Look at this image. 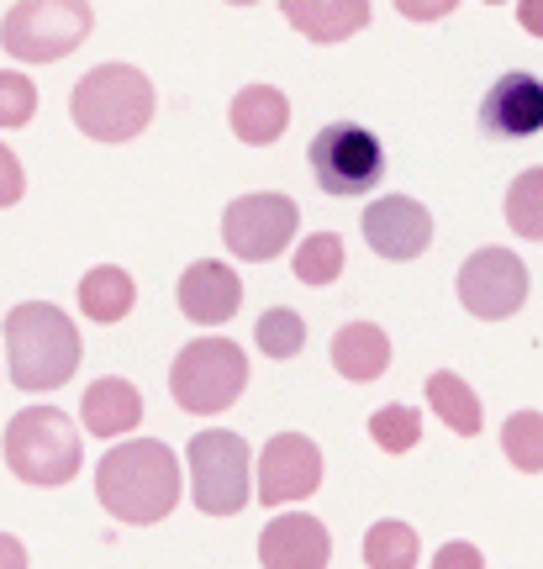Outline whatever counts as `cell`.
Masks as SVG:
<instances>
[{
    "label": "cell",
    "mask_w": 543,
    "mask_h": 569,
    "mask_svg": "<svg viewBox=\"0 0 543 569\" xmlns=\"http://www.w3.org/2000/svg\"><path fill=\"white\" fill-rule=\"evenodd\" d=\"M96 496L101 507L127 528H154L180 501V459L159 438H132L121 448H106L96 469Z\"/></svg>",
    "instance_id": "1"
},
{
    "label": "cell",
    "mask_w": 543,
    "mask_h": 569,
    "mask_svg": "<svg viewBox=\"0 0 543 569\" xmlns=\"http://www.w3.org/2000/svg\"><path fill=\"white\" fill-rule=\"evenodd\" d=\"M6 365L17 390H59L80 369V327L48 301H21L6 317Z\"/></svg>",
    "instance_id": "2"
},
{
    "label": "cell",
    "mask_w": 543,
    "mask_h": 569,
    "mask_svg": "<svg viewBox=\"0 0 543 569\" xmlns=\"http://www.w3.org/2000/svg\"><path fill=\"white\" fill-rule=\"evenodd\" d=\"M75 127L96 142H132L154 122V84L132 63H101L75 84Z\"/></svg>",
    "instance_id": "3"
},
{
    "label": "cell",
    "mask_w": 543,
    "mask_h": 569,
    "mask_svg": "<svg viewBox=\"0 0 543 569\" xmlns=\"http://www.w3.org/2000/svg\"><path fill=\"white\" fill-rule=\"evenodd\" d=\"M6 465L27 486H69L80 475V432L59 407H27L6 427Z\"/></svg>",
    "instance_id": "4"
},
{
    "label": "cell",
    "mask_w": 543,
    "mask_h": 569,
    "mask_svg": "<svg viewBox=\"0 0 543 569\" xmlns=\"http://www.w3.org/2000/svg\"><path fill=\"white\" fill-rule=\"evenodd\" d=\"M96 27L90 0H17L0 21V48L21 63L69 59Z\"/></svg>",
    "instance_id": "5"
},
{
    "label": "cell",
    "mask_w": 543,
    "mask_h": 569,
    "mask_svg": "<svg viewBox=\"0 0 543 569\" xmlns=\"http://www.w3.org/2000/svg\"><path fill=\"white\" fill-rule=\"evenodd\" d=\"M248 386V359L233 338H196L180 348V359L169 365V396L180 411L211 417L227 411Z\"/></svg>",
    "instance_id": "6"
},
{
    "label": "cell",
    "mask_w": 543,
    "mask_h": 569,
    "mask_svg": "<svg viewBox=\"0 0 543 569\" xmlns=\"http://www.w3.org/2000/svg\"><path fill=\"white\" fill-rule=\"evenodd\" d=\"M190 501L206 517H238L259 490H248V443L238 432H196L190 448Z\"/></svg>",
    "instance_id": "7"
},
{
    "label": "cell",
    "mask_w": 543,
    "mask_h": 569,
    "mask_svg": "<svg viewBox=\"0 0 543 569\" xmlns=\"http://www.w3.org/2000/svg\"><path fill=\"white\" fill-rule=\"evenodd\" d=\"M312 174L333 201L369 196L385 180V148L381 138L359 122H333L312 138Z\"/></svg>",
    "instance_id": "8"
},
{
    "label": "cell",
    "mask_w": 543,
    "mask_h": 569,
    "mask_svg": "<svg viewBox=\"0 0 543 569\" xmlns=\"http://www.w3.org/2000/svg\"><path fill=\"white\" fill-rule=\"evenodd\" d=\"M296 222H302V211H296L290 196L259 190V196H238L221 211V238H227V248L238 253L243 264H269V259H280L290 248Z\"/></svg>",
    "instance_id": "9"
},
{
    "label": "cell",
    "mask_w": 543,
    "mask_h": 569,
    "mask_svg": "<svg viewBox=\"0 0 543 569\" xmlns=\"http://www.w3.org/2000/svg\"><path fill=\"white\" fill-rule=\"evenodd\" d=\"M527 301V264L506 248H481L460 264V306L475 322H506Z\"/></svg>",
    "instance_id": "10"
},
{
    "label": "cell",
    "mask_w": 543,
    "mask_h": 569,
    "mask_svg": "<svg viewBox=\"0 0 543 569\" xmlns=\"http://www.w3.org/2000/svg\"><path fill=\"white\" fill-rule=\"evenodd\" d=\"M323 486V448L306 432H280L269 438L259 453V501L264 507H285V501H306Z\"/></svg>",
    "instance_id": "11"
},
{
    "label": "cell",
    "mask_w": 543,
    "mask_h": 569,
    "mask_svg": "<svg viewBox=\"0 0 543 569\" xmlns=\"http://www.w3.org/2000/svg\"><path fill=\"white\" fill-rule=\"evenodd\" d=\"M364 238H369V248L381 259L406 264V259H417L433 243V217L412 196H381V201H369V211H364Z\"/></svg>",
    "instance_id": "12"
},
{
    "label": "cell",
    "mask_w": 543,
    "mask_h": 569,
    "mask_svg": "<svg viewBox=\"0 0 543 569\" xmlns=\"http://www.w3.org/2000/svg\"><path fill=\"white\" fill-rule=\"evenodd\" d=\"M481 127L491 138H533L543 132V80L527 69H512L485 90Z\"/></svg>",
    "instance_id": "13"
},
{
    "label": "cell",
    "mask_w": 543,
    "mask_h": 569,
    "mask_svg": "<svg viewBox=\"0 0 543 569\" xmlns=\"http://www.w3.org/2000/svg\"><path fill=\"white\" fill-rule=\"evenodd\" d=\"M259 559L264 569H327L333 559V538L317 517L306 511H285L259 532Z\"/></svg>",
    "instance_id": "14"
},
{
    "label": "cell",
    "mask_w": 543,
    "mask_h": 569,
    "mask_svg": "<svg viewBox=\"0 0 543 569\" xmlns=\"http://www.w3.org/2000/svg\"><path fill=\"white\" fill-rule=\"evenodd\" d=\"M238 306H243V280L221 259H196L180 274V311L190 322H201V327L233 322Z\"/></svg>",
    "instance_id": "15"
},
{
    "label": "cell",
    "mask_w": 543,
    "mask_h": 569,
    "mask_svg": "<svg viewBox=\"0 0 543 569\" xmlns=\"http://www.w3.org/2000/svg\"><path fill=\"white\" fill-rule=\"evenodd\" d=\"M280 11L312 42H343L369 27V0H280Z\"/></svg>",
    "instance_id": "16"
},
{
    "label": "cell",
    "mask_w": 543,
    "mask_h": 569,
    "mask_svg": "<svg viewBox=\"0 0 543 569\" xmlns=\"http://www.w3.org/2000/svg\"><path fill=\"white\" fill-rule=\"evenodd\" d=\"M227 117H233L238 142H248V148H269V142L290 127V101H285L275 84H248V90H238V101H233Z\"/></svg>",
    "instance_id": "17"
},
{
    "label": "cell",
    "mask_w": 543,
    "mask_h": 569,
    "mask_svg": "<svg viewBox=\"0 0 543 569\" xmlns=\"http://www.w3.org/2000/svg\"><path fill=\"white\" fill-rule=\"evenodd\" d=\"M80 422L90 427L96 438H121V432H132V427L142 422L138 386H127V380H96L80 401Z\"/></svg>",
    "instance_id": "18"
},
{
    "label": "cell",
    "mask_w": 543,
    "mask_h": 569,
    "mask_svg": "<svg viewBox=\"0 0 543 569\" xmlns=\"http://www.w3.org/2000/svg\"><path fill=\"white\" fill-rule=\"evenodd\" d=\"M385 365H391V338H385L375 322H348L338 327V338H333V369H338L343 380H381Z\"/></svg>",
    "instance_id": "19"
},
{
    "label": "cell",
    "mask_w": 543,
    "mask_h": 569,
    "mask_svg": "<svg viewBox=\"0 0 543 569\" xmlns=\"http://www.w3.org/2000/svg\"><path fill=\"white\" fill-rule=\"evenodd\" d=\"M138 301V290H132V274L117 264H96L90 274L80 280V311L90 322H121L127 311Z\"/></svg>",
    "instance_id": "20"
},
{
    "label": "cell",
    "mask_w": 543,
    "mask_h": 569,
    "mask_svg": "<svg viewBox=\"0 0 543 569\" xmlns=\"http://www.w3.org/2000/svg\"><path fill=\"white\" fill-rule=\"evenodd\" d=\"M427 407L438 411V417L454 427L460 438H475V432H481V417H485V411H481V396L464 386L454 369H438V375H427Z\"/></svg>",
    "instance_id": "21"
},
{
    "label": "cell",
    "mask_w": 543,
    "mask_h": 569,
    "mask_svg": "<svg viewBox=\"0 0 543 569\" xmlns=\"http://www.w3.org/2000/svg\"><path fill=\"white\" fill-rule=\"evenodd\" d=\"M364 565L369 569H412L417 565V532L406 522H375L364 532Z\"/></svg>",
    "instance_id": "22"
},
{
    "label": "cell",
    "mask_w": 543,
    "mask_h": 569,
    "mask_svg": "<svg viewBox=\"0 0 543 569\" xmlns=\"http://www.w3.org/2000/svg\"><path fill=\"white\" fill-rule=\"evenodd\" d=\"M506 227L517 238L543 243V169H527V174L506 184Z\"/></svg>",
    "instance_id": "23"
},
{
    "label": "cell",
    "mask_w": 543,
    "mask_h": 569,
    "mask_svg": "<svg viewBox=\"0 0 543 569\" xmlns=\"http://www.w3.org/2000/svg\"><path fill=\"white\" fill-rule=\"evenodd\" d=\"M502 448L523 475H543V411H512L502 422Z\"/></svg>",
    "instance_id": "24"
},
{
    "label": "cell",
    "mask_w": 543,
    "mask_h": 569,
    "mask_svg": "<svg viewBox=\"0 0 543 569\" xmlns=\"http://www.w3.org/2000/svg\"><path fill=\"white\" fill-rule=\"evenodd\" d=\"M343 274V238L338 232H312L296 248V280L302 284H333Z\"/></svg>",
    "instance_id": "25"
},
{
    "label": "cell",
    "mask_w": 543,
    "mask_h": 569,
    "mask_svg": "<svg viewBox=\"0 0 543 569\" xmlns=\"http://www.w3.org/2000/svg\"><path fill=\"white\" fill-rule=\"evenodd\" d=\"M254 338L269 359H296L306 348V322L290 311V306H275V311H264L259 322H254Z\"/></svg>",
    "instance_id": "26"
},
{
    "label": "cell",
    "mask_w": 543,
    "mask_h": 569,
    "mask_svg": "<svg viewBox=\"0 0 543 569\" xmlns=\"http://www.w3.org/2000/svg\"><path fill=\"white\" fill-rule=\"evenodd\" d=\"M369 438L385 453H406V448H417V438H423V417L412 407H381L369 417Z\"/></svg>",
    "instance_id": "27"
},
{
    "label": "cell",
    "mask_w": 543,
    "mask_h": 569,
    "mask_svg": "<svg viewBox=\"0 0 543 569\" xmlns=\"http://www.w3.org/2000/svg\"><path fill=\"white\" fill-rule=\"evenodd\" d=\"M32 111H38V84L17 69H6L0 74V127H27Z\"/></svg>",
    "instance_id": "28"
},
{
    "label": "cell",
    "mask_w": 543,
    "mask_h": 569,
    "mask_svg": "<svg viewBox=\"0 0 543 569\" xmlns=\"http://www.w3.org/2000/svg\"><path fill=\"white\" fill-rule=\"evenodd\" d=\"M21 190H27V174H21V159L0 142V206H17Z\"/></svg>",
    "instance_id": "29"
},
{
    "label": "cell",
    "mask_w": 543,
    "mask_h": 569,
    "mask_svg": "<svg viewBox=\"0 0 543 569\" xmlns=\"http://www.w3.org/2000/svg\"><path fill=\"white\" fill-rule=\"evenodd\" d=\"M433 569H485V559L475 543H443V549L433 553Z\"/></svg>",
    "instance_id": "30"
},
{
    "label": "cell",
    "mask_w": 543,
    "mask_h": 569,
    "mask_svg": "<svg viewBox=\"0 0 543 569\" xmlns=\"http://www.w3.org/2000/svg\"><path fill=\"white\" fill-rule=\"evenodd\" d=\"M460 0H396V11H402L406 21H438V17H448Z\"/></svg>",
    "instance_id": "31"
},
{
    "label": "cell",
    "mask_w": 543,
    "mask_h": 569,
    "mask_svg": "<svg viewBox=\"0 0 543 569\" xmlns=\"http://www.w3.org/2000/svg\"><path fill=\"white\" fill-rule=\"evenodd\" d=\"M0 569H27V549H21L11 532H0Z\"/></svg>",
    "instance_id": "32"
},
{
    "label": "cell",
    "mask_w": 543,
    "mask_h": 569,
    "mask_svg": "<svg viewBox=\"0 0 543 569\" xmlns=\"http://www.w3.org/2000/svg\"><path fill=\"white\" fill-rule=\"evenodd\" d=\"M517 21H523L533 38H543V0H523V6H517Z\"/></svg>",
    "instance_id": "33"
},
{
    "label": "cell",
    "mask_w": 543,
    "mask_h": 569,
    "mask_svg": "<svg viewBox=\"0 0 543 569\" xmlns=\"http://www.w3.org/2000/svg\"><path fill=\"white\" fill-rule=\"evenodd\" d=\"M227 6H254V0H227Z\"/></svg>",
    "instance_id": "34"
},
{
    "label": "cell",
    "mask_w": 543,
    "mask_h": 569,
    "mask_svg": "<svg viewBox=\"0 0 543 569\" xmlns=\"http://www.w3.org/2000/svg\"><path fill=\"white\" fill-rule=\"evenodd\" d=\"M485 6H502V0H485Z\"/></svg>",
    "instance_id": "35"
}]
</instances>
